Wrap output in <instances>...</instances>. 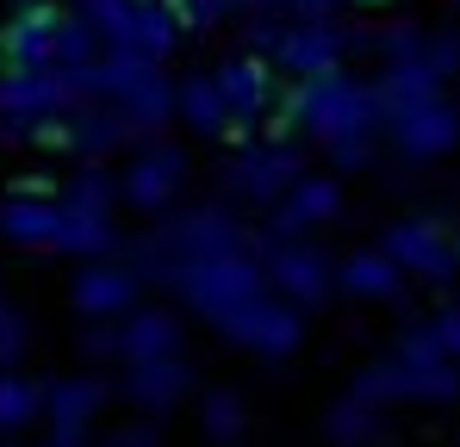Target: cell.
<instances>
[{"mask_svg":"<svg viewBox=\"0 0 460 447\" xmlns=\"http://www.w3.org/2000/svg\"><path fill=\"white\" fill-rule=\"evenodd\" d=\"M112 410V372L87 367V372H63L44 385V423H50V447H93L100 423Z\"/></svg>","mask_w":460,"mask_h":447,"instance_id":"8fae6325","label":"cell"},{"mask_svg":"<svg viewBox=\"0 0 460 447\" xmlns=\"http://www.w3.org/2000/svg\"><path fill=\"white\" fill-rule=\"evenodd\" d=\"M93 57H100L93 25L75 19V13H63V19H57V69H81V63H93Z\"/></svg>","mask_w":460,"mask_h":447,"instance_id":"f1b7e54d","label":"cell"},{"mask_svg":"<svg viewBox=\"0 0 460 447\" xmlns=\"http://www.w3.org/2000/svg\"><path fill=\"white\" fill-rule=\"evenodd\" d=\"M144 298V280L125 267V255H93V261H75V280H69V304L75 317H125L131 304Z\"/></svg>","mask_w":460,"mask_h":447,"instance_id":"e0dca14e","label":"cell"},{"mask_svg":"<svg viewBox=\"0 0 460 447\" xmlns=\"http://www.w3.org/2000/svg\"><path fill=\"white\" fill-rule=\"evenodd\" d=\"M193 423H199V435L212 447H243V435H249V398H243V385H206L193 398Z\"/></svg>","mask_w":460,"mask_h":447,"instance_id":"cb8c5ba5","label":"cell"},{"mask_svg":"<svg viewBox=\"0 0 460 447\" xmlns=\"http://www.w3.org/2000/svg\"><path fill=\"white\" fill-rule=\"evenodd\" d=\"M112 329H119V361H155V355L187 348V317L174 304H150V298H137L125 317H112Z\"/></svg>","mask_w":460,"mask_h":447,"instance_id":"d6986e66","label":"cell"},{"mask_svg":"<svg viewBox=\"0 0 460 447\" xmlns=\"http://www.w3.org/2000/svg\"><path fill=\"white\" fill-rule=\"evenodd\" d=\"M0 236L13 242V249H57V199H44V193H13L6 206H0Z\"/></svg>","mask_w":460,"mask_h":447,"instance_id":"d4e9b609","label":"cell"},{"mask_svg":"<svg viewBox=\"0 0 460 447\" xmlns=\"http://www.w3.org/2000/svg\"><path fill=\"white\" fill-rule=\"evenodd\" d=\"M261 6H268V0H218V13H225V19H230V13H261Z\"/></svg>","mask_w":460,"mask_h":447,"instance_id":"e575fe53","label":"cell"},{"mask_svg":"<svg viewBox=\"0 0 460 447\" xmlns=\"http://www.w3.org/2000/svg\"><path fill=\"white\" fill-rule=\"evenodd\" d=\"M305 149L299 144H268V137H243L230 144V155L218 162V199L243 218H261L299 174H305Z\"/></svg>","mask_w":460,"mask_h":447,"instance_id":"8992f818","label":"cell"},{"mask_svg":"<svg viewBox=\"0 0 460 447\" xmlns=\"http://www.w3.org/2000/svg\"><path fill=\"white\" fill-rule=\"evenodd\" d=\"M336 298H349V304H392V311H404L411 280L398 274V261L385 255L380 242H361V249L336 255Z\"/></svg>","mask_w":460,"mask_h":447,"instance_id":"ac0fdd59","label":"cell"},{"mask_svg":"<svg viewBox=\"0 0 460 447\" xmlns=\"http://www.w3.org/2000/svg\"><path fill=\"white\" fill-rule=\"evenodd\" d=\"M75 100H106L137 137H155L174 125V74L168 63H150L137 50H100L93 63L69 69Z\"/></svg>","mask_w":460,"mask_h":447,"instance_id":"7a4b0ae2","label":"cell"},{"mask_svg":"<svg viewBox=\"0 0 460 447\" xmlns=\"http://www.w3.org/2000/svg\"><path fill=\"white\" fill-rule=\"evenodd\" d=\"M193 385H199V367H193V355L181 348V355H155V361H119L112 372V398L131 410V416H174L187 398H193Z\"/></svg>","mask_w":460,"mask_h":447,"instance_id":"7c38bea8","label":"cell"},{"mask_svg":"<svg viewBox=\"0 0 460 447\" xmlns=\"http://www.w3.org/2000/svg\"><path fill=\"white\" fill-rule=\"evenodd\" d=\"M380 144L392 149L398 162H411V168L448 162L460 149V106L448 100V87H442V93H423V100H411V106H398V112H385Z\"/></svg>","mask_w":460,"mask_h":447,"instance_id":"30bf717a","label":"cell"},{"mask_svg":"<svg viewBox=\"0 0 460 447\" xmlns=\"http://www.w3.org/2000/svg\"><path fill=\"white\" fill-rule=\"evenodd\" d=\"M19 6H31V0H19Z\"/></svg>","mask_w":460,"mask_h":447,"instance_id":"74e56055","label":"cell"},{"mask_svg":"<svg viewBox=\"0 0 460 447\" xmlns=\"http://www.w3.org/2000/svg\"><path fill=\"white\" fill-rule=\"evenodd\" d=\"M187 180H193V155L174 144V137H137L125 149L112 187H119V212H137V218H162L168 206L187 199Z\"/></svg>","mask_w":460,"mask_h":447,"instance_id":"52a82bcc","label":"cell"},{"mask_svg":"<svg viewBox=\"0 0 460 447\" xmlns=\"http://www.w3.org/2000/svg\"><path fill=\"white\" fill-rule=\"evenodd\" d=\"M411 323L423 329V342H429L436 355H448V361L460 367V304H448V298H442L429 317H411Z\"/></svg>","mask_w":460,"mask_h":447,"instance_id":"f546056e","label":"cell"},{"mask_svg":"<svg viewBox=\"0 0 460 447\" xmlns=\"http://www.w3.org/2000/svg\"><path fill=\"white\" fill-rule=\"evenodd\" d=\"M380 423H385V410L367 404V398H355V391H342V398L323 404V442L330 447H374Z\"/></svg>","mask_w":460,"mask_h":447,"instance_id":"484cf974","label":"cell"},{"mask_svg":"<svg viewBox=\"0 0 460 447\" xmlns=\"http://www.w3.org/2000/svg\"><path fill=\"white\" fill-rule=\"evenodd\" d=\"M57 6H44V0H31V6H19L13 13V25H6V38H0V57L6 63H57Z\"/></svg>","mask_w":460,"mask_h":447,"instance_id":"603a6c76","label":"cell"},{"mask_svg":"<svg viewBox=\"0 0 460 447\" xmlns=\"http://www.w3.org/2000/svg\"><path fill=\"white\" fill-rule=\"evenodd\" d=\"M181 38H187V25L174 19L168 0H131L119 38H112L106 50H137V57H150V63H168V57L181 50Z\"/></svg>","mask_w":460,"mask_h":447,"instance_id":"44dd1931","label":"cell"},{"mask_svg":"<svg viewBox=\"0 0 460 447\" xmlns=\"http://www.w3.org/2000/svg\"><path fill=\"white\" fill-rule=\"evenodd\" d=\"M455 404H460V379H455Z\"/></svg>","mask_w":460,"mask_h":447,"instance_id":"8d00e7d4","label":"cell"},{"mask_svg":"<svg viewBox=\"0 0 460 447\" xmlns=\"http://www.w3.org/2000/svg\"><path fill=\"white\" fill-rule=\"evenodd\" d=\"M25 342H31V329H25V317H19L13 304H0V367H13V361L25 355Z\"/></svg>","mask_w":460,"mask_h":447,"instance_id":"d6a6232c","label":"cell"},{"mask_svg":"<svg viewBox=\"0 0 460 447\" xmlns=\"http://www.w3.org/2000/svg\"><path fill=\"white\" fill-rule=\"evenodd\" d=\"M69 13L93 25V38H100V50H106V44L119 38V25H125V13H131V0H75Z\"/></svg>","mask_w":460,"mask_h":447,"instance_id":"1f68e13d","label":"cell"},{"mask_svg":"<svg viewBox=\"0 0 460 447\" xmlns=\"http://www.w3.org/2000/svg\"><path fill=\"white\" fill-rule=\"evenodd\" d=\"M349 218V180L330 174V168H305L268 212H261V236H311V230H330V224Z\"/></svg>","mask_w":460,"mask_h":447,"instance_id":"5bb4252c","label":"cell"},{"mask_svg":"<svg viewBox=\"0 0 460 447\" xmlns=\"http://www.w3.org/2000/svg\"><path fill=\"white\" fill-rule=\"evenodd\" d=\"M119 242H125V230H119L112 168L106 162H81V174L63 187V199H57V249L50 255L93 261V255H112Z\"/></svg>","mask_w":460,"mask_h":447,"instance_id":"5b68a950","label":"cell"},{"mask_svg":"<svg viewBox=\"0 0 460 447\" xmlns=\"http://www.w3.org/2000/svg\"><path fill=\"white\" fill-rule=\"evenodd\" d=\"M448 304H460V280H455V286H448Z\"/></svg>","mask_w":460,"mask_h":447,"instance_id":"d590c367","label":"cell"},{"mask_svg":"<svg viewBox=\"0 0 460 447\" xmlns=\"http://www.w3.org/2000/svg\"><path fill=\"white\" fill-rule=\"evenodd\" d=\"M212 87H218V100H225L230 112V144H243V137H255V125L268 118V106H274V93H280V69L261 57V50H230L212 63Z\"/></svg>","mask_w":460,"mask_h":447,"instance_id":"4fadbf2b","label":"cell"},{"mask_svg":"<svg viewBox=\"0 0 460 447\" xmlns=\"http://www.w3.org/2000/svg\"><path fill=\"white\" fill-rule=\"evenodd\" d=\"M455 379H460V367L448 355H436V348L423 342V329L411 323L392 348H380L374 361L355 367L349 391L367 398V404H380V410H404V404L442 410V404H455Z\"/></svg>","mask_w":460,"mask_h":447,"instance_id":"3957f363","label":"cell"},{"mask_svg":"<svg viewBox=\"0 0 460 447\" xmlns=\"http://www.w3.org/2000/svg\"><path fill=\"white\" fill-rule=\"evenodd\" d=\"M455 38H460V31H455Z\"/></svg>","mask_w":460,"mask_h":447,"instance_id":"f35d334b","label":"cell"},{"mask_svg":"<svg viewBox=\"0 0 460 447\" xmlns=\"http://www.w3.org/2000/svg\"><path fill=\"white\" fill-rule=\"evenodd\" d=\"M69 106H75L69 69H57V63H6V74H0V112L6 118L44 125V118H63Z\"/></svg>","mask_w":460,"mask_h":447,"instance_id":"2e32d148","label":"cell"},{"mask_svg":"<svg viewBox=\"0 0 460 447\" xmlns=\"http://www.w3.org/2000/svg\"><path fill=\"white\" fill-rule=\"evenodd\" d=\"M323 149V168L330 174H342V180H355V174H367L374 162H380V137H330Z\"/></svg>","mask_w":460,"mask_h":447,"instance_id":"83f0119b","label":"cell"},{"mask_svg":"<svg viewBox=\"0 0 460 447\" xmlns=\"http://www.w3.org/2000/svg\"><path fill=\"white\" fill-rule=\"evenodd\" d=\"M349 50H355V31H342V19H280L268 63L280 74H317L349 63Z\"/></svg>","mask_w":460,"mask_h":447,"instance_id":"9a60e30c","label":"cell"},{"mask_svg":"<svg viewBox=\"0 0 460 447\" xmlns=\"http://www.w3.org/2000/svg\"><path fill=\"white\" fill-rule=\"evenodd\" d=\"M87 329H75V355L87 367H119V329L112 317H81Z\"/></svg>","mask_w":460,"mask_h":447,"instance_id":"4dcf8cb0","label":"cell"},{"mask_svg":"<svg viewBox=\"0 0 460 447\" xmlns=\"http://www.w3.org/2000/svg\"><path fill=\"white\" fill-rule=\"evenodd\" d=\"M162 293L181 317H199L206 329H218L225 348H243L255 361H293L305 348V311H293L268 286L249 242L174 261L162 274Z\"/></svg>","mask_w":460,"mask_h":447,"instance_id":"6da1fadb","label":"cell"},{"mask_svg":"<svg viewBox=\"0 0 460 447\" xmlns=\"http://www.w3.org/2000/svg\"><path fill=\"white\" fill-rule=\"evenodd\" d=\"M57 131H63V144L75 149L81 162H112V155H125V149L137 144V131H131L106 100H75V106L57 118Z\"/></svg>","mask_w":460,"mask_h":447,"instance_id":"ffe728a7","label":"cell"},{"mask_svg":"<svg viewBox=\"0 0 460 447\" xmlns=\"http://www.w3.org/2000/svg\"><path fill=\"white\" fill-rule=\"evenodd\" d=\"M385 255L398 261V274L411 286H429V293H448L460 280V224L436 218V212H411V218H385L380 224Z\"/></svg>","mask_w":460,"mask_h":447,"instance_id":"ba28073f","label":"cell"},{"mask_svg":"<svg viewBox=\"0 0 460 447\" xmlns=\"http://www.w3.org/2000/svg\"><path fill=\"white\" fill-rule=\"evenodd\" d=\"M100 447H162V429H155L150 416H131V423L106 429V442H100Z\"/></svg>","mask_w":460,"mask_h":447,"instance_id":"836d02e7","label":"cell"},{"mask_svg":"<svg viewBox=\"0 0 460 447\" xmlns=\"http://www.w3.org/2000/svg\"><path fill=\"white\" fill-rule=\"evenodd\" d=\"M44 416V379L19 367H0V435H19Z\"/></svg>","mask_w":460,"mask_h":447,"instance_id":"4316f807","label":"cell"},{"mask_svg":"<svg viewBox=\"0 0 460 447\" xmlns=\"http://www.w3.org/2000/svg\"><path fill=\"white\" fill-rule=\"evenodd\" d=\"M293 106H299V137H311V144H330V137H380L374 81H361L349 63L299 74Z\"/></svg>","mask_w":460,"mask_h":447,"instance_id":"277c9868","label":"cell"},{"mask_svg":"<svg viewBox=\"0 0 460 447\" xmlns=\"http://www.w3.org/2000/svg\"><path fill=\"white\" fill-rule=\"evenodd\" d=\"M174 125H187L193 137H225L230 131V112L212 87V69H187L174 74Z\"/></svg>","mask_w":460,"mask_h":447,"instance_id":"7402d4cb","label":"cell"},{"mask_svg":"<svg viewBox=\"0 0 460 447\" xmlns=\"http://www.w3.org/2000/svg\"><path fill=\"white\" fill-rule=\"evenodd\" d=\"M249 249H255V261H261V274H268V286L287 298L293 311H323L330 298H336V255L317 242V236H249Z\"/></svg>","mask_w":460,"mask_h":447,"instance_id":"9c48e42d","label":"cell"}]
</instances>
